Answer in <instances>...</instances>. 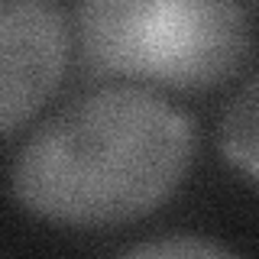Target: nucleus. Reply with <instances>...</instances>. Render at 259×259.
Returning a JSON list of instances; mask_svg holds the SVG:
<instances>
[{
	"mask_svg": "<svg viewBox=\"0 0 259 259\" xmlns=\"http://www.w3.org/2000/svg\"><path fill=\"white\" fill-rule=\"evenodd\" d=\"M194 159V126L156 91L97 88L65 104L23 143L10 191L65 227H120L175 194Z\"/></svg>",
	"mask_w": 259,
	"mask_h": 259,
	"instance_id": "1",
	"label": "nucleus"
},
{
	"mask_svg": "<svg viewBox=\"0 0 259 259\" xmlns=\"http://www.w3.org/2000/svg\"><path fill=\"white\" fill-rule=\"evenodd\" d=\"M68 23L91 75L185 94L224 84L253 49L249 16L237 0H68Z\"/></svg>",
	"mask_w": 259,
	"mask_h": 259,
	"instance_id": "2",
	"label": "nucleus"
},
{
	"mask_svg": "<svg viewBox=\"0 0 259 259\" xmlns=\"http://www.w3.org/2000/svg\"><path fill=\"white\" fill-rule=\"evenodd\" d=\"M71 52L55 0H0V130L7 140L52 97Z\"/></svg>",
	"mask_w": 259,
	"mask_h": 259,
	"instance_id": "3",
	"label": "nucleus"
},
{
	"mask_svg": "<svg viewBox=\"0 0 259 259\" xmlns=\"http://www.w3.org/2000/svg\"><path fill=\"white\" fill-rule=\"evenodd\" d=\"M221 152L224 159L259 185V75L237 91L221 117Z\"/></svg>",
	"mask_w": 259,
	"mask_h": 259,
	"instance_id": "4",
	"label": "nucleus"
},
{
	"mask_svg": "<svg viewBox=\"0 0 259 259\" xmlns=\"http://www.w3.org/2000/svg\"><path fill=\"white\" fill-rule=\"evenodd\" d=\"M126 256L136 259H224L230 249L204 237H162L149 243H136L126 249Z\"/></svg>",
	"mask_w": 259,
	"mask_h": 259,
	"instance_id": "5",
	"label": "nucleus"
}]
</instances>
